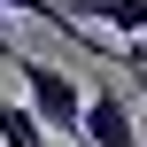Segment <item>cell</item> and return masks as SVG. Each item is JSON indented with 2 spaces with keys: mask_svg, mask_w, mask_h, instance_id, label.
Segmentation results:
<instances>
[{
  "mask_svg": "<svg viewBox=\"0 0 147 147\" xmlns=\"http://www.w3.org/2000/svg\"><path fill=\"white\" fill-rule=\"evenodd\" d=\"M0 62L23 78V109L47 124V140H70V147H85V85H78L70 70H54V62L23 54L16 39H0Z\"/></svg>",
  "mask_w": 147,
  "mask_h": 147,
  "instance_id": "1",
  "label": "cell"
},
{
  "mask_svg": "<svg viewBox=\"0 0 147 147\" xmlns=\"http://www.w3.org/2000/svg\"><path fill=\"white\" fill-rule=\"evenodd\" d=\"M0 147H47V124L23 101H0Z\"/></svg>",
  "mask_w": 147,
  "mask_h": 147,
  "instance_id": "3",
  "label": "cell"
},
{
  "mask_svg": "<svg viewBox=\"0 0 147 147\" xmlns=\"http://www.w3.org/2000/svg\"><path fill=\"white\" fill-rule=\"evenodd\" d=\"M85 147H147L140 109H132V93H116V78L85 93Z\"/></svg>",
  "mask_w": 147,
  "mask_h": 147,
  "instance_id": "2",
  "label": "cell"
},
{
  "mask_svg": "<svg viewBox=\"0 0 147 147\" xmlns=\"http://www.w3.org/2000/svg\"><path fill=\"white\" fill-rule=\"evenodd\" d=\"M0 8H16V16H31V23H54L62 39H78V47H85V31L62 16V0H0ZM85 54H93V47H85Z\"/></svg>",
  "mask_w": 147,
  "mask_h": 147,
  "instance_id": "4",
  "label": "cell"
}]
</instances>
